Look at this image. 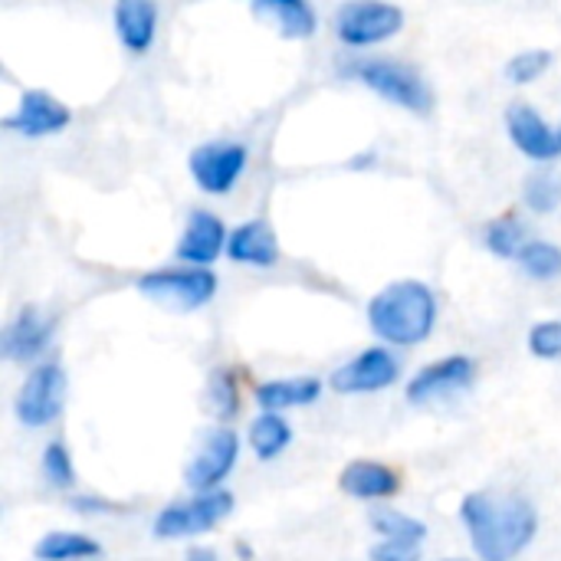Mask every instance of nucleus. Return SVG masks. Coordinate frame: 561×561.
<instances>
[{"label":"nucleus","instance_id":"nucleus-25","mask_svg":"<svg viewBox=\"0 0 561 561\" xmlns=\"http://www.w3.org/2000/svg\"><path fill=\"white\" fill-rule=\"evenodd\" d=\"M207 404L210 414L220 421V427H230V421L240 414L243 408V394H240V375L230 365H217L207 378Z\"/></svg>","mask_w":561,"mask_h":561},{"label":"nucleus","instance_id":"nucleus-34","mask_svg":"<svg viewBox=\"0 0 561 561\" xmlns=\"http://www.w3.org/2000/svg\"><path fill=\"white\" fill-rule=\"evenodd\" d=\"M237 552H240V559L243 561H253V552H250V546H247V542H240V546H237Z\"/></svg>","mask_w":561,"mask_h":561},{"label":"nucleus","instance_id":"nucleus-27","mask_svg":"<svg viewBox=\"0 0 561 561\" xmlns=\"http://www.w3.org/2000/svg\"><path fill=\"white\" fill-rule=\"evenodd\" d=\"M39 473H43L46 486H53L59 493H69L76 486L79 473H76V460H72L66 440L56 437V440H49L43 447V454H39Z\"/></svg>","mask_w":561,"mask_h":561},{"label":"nucleus","instance_id":"nucleus-21","mask_svg":"<svg viewBox=\"0 0 561 561\" xmlns=\"http://www.w3.org/2000/svg\"><path fill=\"white\" fill-rule=\"evenodd\" d=\"M296 440V431L293 424L286 421V414H270V411H260L250 427H247V447L256 460L270 463V460H279Z\"/></svg>","mask_w":561,"mask_h":561},{"label":"nucleus","instance_id":"nucleus-26","mask_svg":"<svg viewBox=\"0 0 561 561\" xmlns=\"http://www.w3.org/2000/svg\"><path fill=\"white\" fill-rule=\"evenodd\" d=\"M519 270L529 276V279H536V283H552V279H559L561 276V247L559 243H552V240H539V237H533L529 243H526V250L519 253Z\"/></svg>","mask_w":561,"mask_h":561},{"label":"nucleus","instance_id":"nucleus-20","mask_svg":"<svg viewBox=\"0 0 561 561\" xmlns=\"http://www.w3.org/2000/svg\"><path fill=\"white\" fill-rule=\"evenodd\" d=\"M253 16L283 39H309L319 33V13L309 0H253Z\"/></svg>","mask_w":561,"mask_h":561},{"label":"nucleus","instance_id":"nucleus-12","mask_svg":"<svg viewBox=\"0 0 561 561\" xmlns=\"http://www.w3.org/2000/svg\"><path fill=\"white\" fill-rule=\"evenodd\" d=\"M503 122H506V135L513 148L523 158H529L533 164L561 161V125L549 122L533 102H510Z\"/></svg>","mask_w":561,"mask_h":561},{"label":"nucleus","instance_id":"nucleus-33","mask_svg":"<svg viewBox=\"0 0 561 561\" xmlns=\"http://www.w3.org/2000/svg\"><path fill=\"white\" fill-rule=\"evenodd\" d=\"M184 561H220V556H217V549H207V546H194V549H187Z\"/></svg>","mask_w":561,"mask_h":561},{"label":"nucleus","instance_id":"nucleus-4","mask_svg":"<svg viewBox=\"0 0 561 561\" xmlns=\"http://www.w3.org/2000/svg\"><path fill=\"white\" fill-rule=\"evenodd\" d=\"M237 510V500L230 490H214V493H191L184 500H171L168 506L158 510L151 523V536L161 542H181V539H197L214 533L220 523H227Z\"/></svg>","mask_w":561,"mask_h":561},{"label":"nucleus","instance_id":"nucleus-30","mask_svg":"<svg viewBox=\"0 0 561 561\" xmlns=\"http://www.w3.org/2000/svg\"><path fill=\"white\" fill-rule=\"evenodd\" d=\"M526 345L539 362H561V319H539L529 329Z\"/></svg>","mask_w":561,"mask_h":561},{"label":"nucleus","instance_id":"nucleus-32","mask_svg":"<svg viewBox=\"0 0 561 561\" xmlns=\"http://www.w3.org/2000/svg\"><path fill=\"white\" fill-rule=\"evenodd\" d=\"M371 561H424V546L411 542H375Z\"/></svg>","mask_w":561,"mask_h":561},{"label":"nucleus","instance_id":"nucleus-14","mask_svg":"<svg viewBox=\"0 0 561 561\" xmlns=\"http://www.w3.org/2000/svg\"><path fill=\"white\" fill-rule=\"evenodd\" d=\"M72 125V108L46 92V89H26L16 102V108L3 118V128L23 138H49Z\"/></svg>","mask_w":561,"mask_h":561},{"label":"nucleus","instance_id":"nucleus-13","mask_svg":"<svg viewBox=\"0 0 561 561\" xmlns=\"http://www.w3.org/2000/svg\"><path fill=\"white\" fill-rule=\"evenodd\" d=\"M56 335V316L39 306H23L0 332V355L10 365H39Z\"/></svg>","mask_w":561,"mask_h":561},{"label":"nucleus","instance_id":"nucleus-3","mask_svg":"<svg viewBox=\"0 0 561 561\" xmlns=\"http://www.w3.org/2000/svg\"><path fill=\"white\" fill-rule=\"evenodd\" d=\"M345 76L371 89L378 99L411 112V115H427L434 108V89L431 82L408 62L388 59V56H362L345 66Z\"/></svg>","mask_w":561,"mask_h":561},{"label":"nucleus","instance_id":"nucleus-16","mask_svg":"<svg viewBox=\"0 0 561 561\" xmlns=\"http://www.w3.org/2000/svg\"><path fill=\"white\" fill-rule=\"evenodd\" d=\"M339 490L358 503H385L401 493V473L385 460H352L339 473Z\"/></svg>","mask_w":561,"mask_h":561},{"label":"nucleus","instance_id":"nucleus-10","mask_svg":"<svg viewBox=\"0 0 561 561\" xmlns=\"http://www.w3.org/2000/svg\"><path fill=\"white\" fill-rule=\"evenodd\" d=\"M250 148L243 141H204L187 154V171L197 191L210 197H227L247 174Z\"/></svg>","mask_w":561,"mask_h":561},{"label":"nucleus","instance_id":"nucleus-22","mask_svg":"<svg viewBox=\"0 0 561 561\" xmlns=\"http://www.w3.org/2000/svg\"><path fill=\"white\" fill-rule=\"evenodd\" d=\"M105 556L102 542L89 533L76 529H53L36 539L33 559L36 561H95Z\"/></svg>","mask_w":561,"mask_h":561},{"label":"nucleus","instance_id":"nucleus-15","mask_svg":"<svg viewBox=\"0 0 561 561\" xmlns=\"http://www.w3.org/2000/svg\"><path fill=\"white\" fill-rule=\"evenodd\" d=\"M227 240H230V227L204 207H194L187 214V224L178 237L174 256L181 266H197V270H210L220 256H227Z\"/></svg>","mask_w":561,"mask_h":561},{"label":"nucleus","instance_id":"nucleus-35","mask_svg":"<svg viewBox=\"0 0 561 561\" xmlns=\"http://www.w3.org/2000/svg\"><path fill=\"white\" fill-rule=\"evenodd\" d=\"M437 561H477V559H460V556H454V559H437Z\"/></svg>","mask_w":561,"mask_h":561},{"label":"nucleus","instance_id":"nucleus-9","mask_svg":"<svg viewBox=\"0 0 561 561\" xmlns=\"http://www.w3.org/2000/svg\"><path fill=\"white\" fill-rule=\"evenodd\" d=\"M243 454V440L233 427H214L204 434L201 447L184 467V486L191 493H214L224 490L230 473L237 470Z\"/></svg>","mask_w":561,"mask_h":561},{"label":"nucleus","instance_id":"nucleus-23","mask_svg":"<svg viewBox=\"0 0 561 561\" xmlns=\"http://www.w3.org/2000/svg\"><path fill=\"white\" fill-rule=\"evenodd\" d=\"M371 533L378 542H411V546H424L427 539V523L404 513V510H394V506H378L371 513Z\"/></svg>","mask_w":561,"mask_h":561},{"label":"nucleus","instance_id":"nucleus-8","mask_svg":"<svg viewBox=\"0 0 561 561\" xmlns=\"http://www.w3.org/2000/svg\"><path fill=\"white\" fill-rule=\"evenodd\" d=\"M477 381V362L470 355H444L421 365L404 385V398L414 408H434L460 398Z\"/></svg>","mask_w":561,"mask_h":561},{"label":"nucleus","instance_id":"nucleus-5","mask_svg":"<svg viewBox=\"0 0 561 561\" xmlns=\"http://www.w3.org/2000/svg\"><path fill=\"white\" fill-rule=\"evenodd\" d=\"M135 289L171 309V312H197L204 306H210L217 299L220 279L214 270H197V266H161V270H148L138 276Z\"/></svg>","mask_w":561,"mask_h":561},{"label":"nucleus","instance_id":"nucleus-7","mask_svg":"<svg viewBox=\"0 0 561 561\" xmlns=\"http://www.w3.org/2000/svg\"><path fill=\"white\" fill-rule=\"evenodd\" d=\"M66 371L59 362H39L36 368L26 371L16 398H13V414L26 431H43L53 427L66 408Z\"/></svg>","mask_w":561,"mask_h":561},{"label":"nucleus","instance_id":"nucleus-28","mask_svg":"<svg viewBox=\"0 0 561 561\" xmlns=\"http://www.w3.org/2000/svg\"><path fill=\"white\" fill-rule=\"evenodd\" d=\"M523 204L536 217H549L561 207V181L556 174L536 171L523 181Z\"/></svg>","mask_w":561,"mask_h":561},{"label":"nucleus","instance_id":"nucleus-1","mask_svg":"<svg viewBox=\"0 0 561 561\" xmlns=\"http://www.w3.org/2000/svg\"><path fill=\"white\" fill-rule=\"evenodd\" d=\"M457 516L477 561H516L539 536V510L523 493H467Z\"/></svg>","mask_w":561,"mask_h":561},{"label":"nucleus","instance_id":"nucleus-31","mask_svg":"<svg viewBox=\"0 0 561 561\" xmlns=\"http://www.w3.org/2000/svg\"><path fill=\"white\" fill-rule=\"evenodd\" d=\"M69 510L79 513V516H108V513H122L125 506L115 503V500H105V496H92V493H76L69 500Z\"/></svg>","mask_w":561,"mask_h":561},{"label":"nucleus","instance_id":"nucleus-18","mask_svg":"<svg viewBox=\"0 0 561 561\" xmlns=\"http://www.w3.org/2000/svg\"><path fill=\"white\" fill-rule=\"evenodd\" d=\"M158 23H161V10L151 0H118L112 7L115 36L131 56L151 53V46L158 39Z\"/></svg>","mask_w":561,"mask_h":561},{"label":"nucleus","instance_id":"nucleus-6","mask_svg":"<svg viewBox=\"0 0 561 561\" xmlns=\"http://www.w3.org/2000/svg\"><path fill=\"white\" fill-rule=\"evenodd\" d=\"M404 10L385 0H352L342 3L332 16L335 36L348 49H371L394 39L404 30Z\"/></svg>","mask_w":561,"mask_h":561},{"label":"nucleus","instance_id":"nucleus-17","mask_svg":"<svg viewBox=\"0 0 561 561\" xmlns=\"http://www.w3.org/2000/svg\"><path fill=\"white\" fill-rule=\"evenodd\" d=\"M227 260L237 263V266H250V270H273L279 263L276 230L266 220H260V217L230 227Z\"/></svg>","mask_w":561,"mask_h":561},{"label":"nucleus","instance_id":"nucleus-2","mask_svg":"<svg viewBox=\"0 0 561 561\" xmlns=\"http://www.w3.org/2000/svg\"><path fill=\"white\" fill-rule=\"evenodd\" d=\"M365 319L385 348H414L434 335L440 299L424 279H394L368 299Z\"/></svg>","mask_w":561,"mask_h":561},{"label":"nucleus","instance_id":"nucleus-24","mask_svg":"<svg viewBox=\"0 0 561 561\" xmlns=\"http://www.w3.org/2000/svg\"><path fill=\"white\" fill-rule=\"evenodd\" d=\"M529 227L519 214H503V217H493L486 227H483V247L500 256V260H519V253L526 250L529 243Z\"/></svg>","mask_w":561,"mask_h":561},{"label":"nucleus","instance_id":"nucleus-19","mask_svg":"<svg viewBox=\"0 0 561 561\" xmlns=\"http://www.w3.org/2000/svg\"><path fill=\"white\" fill-rule=\"evenodd\" d=\"M325 385L316 375H296V378H270L260 381L253 388V401L260 404V411L270 414H289L299 408H309L322 398Z\"/></svg>","mask_w":561,"mask_h":561},{"label":"nucleus","instance_id":"nucleus-29","mask_svg":"<svg viewBox=\"0 0 561 561\" xmlns=\"http://www.w3.org/2000/svg\"><path fill=\"white\" fill-rule=\"evenodd\" d=\"M552 62H556L552 49H542V46H536V49H519V53H513L510 62H506V79H510L513 85H533V82H539V79L552 69Z\"/></svg>","mask_w":561,"mask_h":561},{"label":"nucleus","instance_id":"nucleus-11","mask_svg":"<svg viewBox=\"0 0 561 561\" xmlns=\"http://www.w3.org/2000/svg\"><path fill=\"white\" fill-rule=\"evenodd\" d=\"M401 378V362L385 345H368L329 375V388L342 398H362L394 388Z\"/></svg>","mask_w":561,"mask_h":561}]
</instances>
